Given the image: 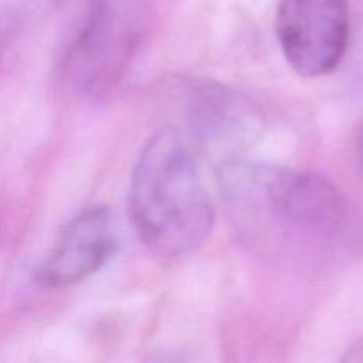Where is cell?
<instances>
[{
	"mask_svg": "<svg viewBox=\"0 0 363 363\" xmlns=\"http://www.w3.org/2000/svg\"><path fill=\"white\" fill-rule=\"evenodd\" d=\"M220 190L238 240L269 264H323L350 240V204L319 174L238 158L220 169Z\"/></svg>",
	"mask_w": 363,
	"mask_h": 363,
	"instance_id": "cell-1",
	"label": "cell"
},
{
	"mask_svg": "<svg viewBox=\"0 0 363 363\" xmlns=\"http://www.w3.org/2000/svg\"><path fill=\"white\" fill-rule=\"evenodd\" d=\"M128 202L142 243L163 257L197 250L215 225L197 163L176 128L160 130L142 149Z\"/></svg>",
	"mask_w": 363,
	"mask_h": 363,
	"instance_id": "cell-2",
	"label": "cell"
},
{
	"mask_svg": "<svg viewBox=\"0 0 363 363\" xmlns=\"http://www.w3.org/2000/svg\"><path fill=\"white\" fill-rule=\"evenodd\" d=\"M152 0H92L64 62L71 87L89 98L112 92L140 52Z\"/></svg>",
	"mask_w": 363,
	"mask_h": 363,
	"instance_id": "cell-3",
	"label": "cell"
},
{
	"mask_svg": "<svg viewBox=\"0 0 363 363\" xmlns=\"http://www.w3.org/2000/svg\"><path fill=\"white\" fill-rule=\"evenodd\" d=\"M277 38L289 66L305 78L332 73L350 43L347 0H280Z\"/></svg>",
	"mask_w": 363,
	"mask_h": 363,
	"instance_id": "cell-4",
	"label": "cell"
},
{
	"mask_svg": "<svg viewBox=\"0 0 363 363\" xmlns=\"http://www.w3.org/2000/svg\"><path fill=\"white\" fill-rule=\"evenodd\" d=\"M188 121L208 155L223 160H238L261 131L259 110L238 92L216 82H195L186 89ZM220 165V167H222Z\"/></svg>",
	"mask_w": 363,
	"mask_h": 363,
	"instance_id": "cell-5",
	"label": "cell"
},
{
	"mask_svg": "<svg viewBox=\"0 0 363 363\" xmlns=\"http://www.w3.org/2000/svg\"><path fill=\"white\" fill-rule=\"evenodd\" d=\"M117 252L112 213L105 206H92L64 225L55 243L35 269V282L64 289L89 279Z\"/></svg>",
	"mask_w": 363,
	"mask_h": 363,
	"instance_id": "cell-6",
	"label": "cell"
},
{
	"mask_svg": "<svg viewBox=\"0 0 363 363\" xmlns=\"http://www.w3.org/2000/svg\"><path fill=\"white\" fill-rule=\"evenodd\" d=\"M357 158H358V165H360L362 172H363V126L358 133V140H357Z\"/></svg>",
	"mask_w": 363,
	"mask_h": 363,
	"instance_id": "cell-7",
	"label": "cell"
}]
</instances>
